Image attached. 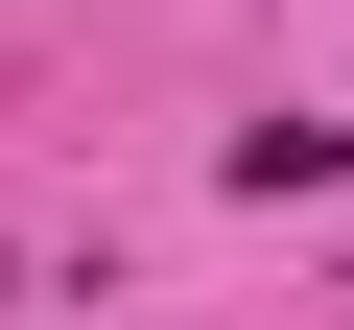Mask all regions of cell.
Segmentation results:
<instances>
[{
  "instance_id": "1",
  "label": "cell",
  "mask_w": 354,
  "mask_h": 330,
  "mask_svg": "<svg viewBox=\"0 0 354 330\" xmlns=\"http://www.w3.org/2000/svg\"><path fill=\"white\" fill-rule=\"evenodd\" d=\"M330 165H354V118H236V189L283 213V189H330Z\"/></svg>"
},
{
  "instance_id": "2",
  "label": "cell",
  "mask_w": 354,
  "mask_h": 330,
  "mask_svg": "<svg viewBox=\"0 0 354 330\" xmlns=\"http://www.w3.org/2000/svg\"><path fill=\"white\" fill-rule=\"evenodd\" d=\"M0 307H24V283H0Z\"/></svg>"
}]
</instances>
